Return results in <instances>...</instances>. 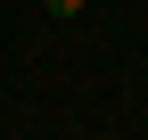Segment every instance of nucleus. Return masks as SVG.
<instances>
[{
  "instance_id": "f257e3e1",
  "label": "nucleus",
  "mask_w": 148,
  "mask_h": 140,
  "mask_svg": "<svg viewBox=\"0 0 148 140\" xmlns=\"http://www.w3.org/2000/svg\"><path fill=\"white\" fill-rule=\"evenodd\" d=\"M41 8H49V16H74V8H82V0H41Z\"/></svg>"
}]
</instances>
